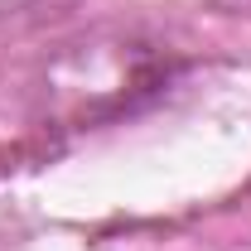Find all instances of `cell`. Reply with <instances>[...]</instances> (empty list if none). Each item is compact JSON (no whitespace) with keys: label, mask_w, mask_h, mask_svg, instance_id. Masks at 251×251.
<instances>
[{"label":"cell","mask_w":251,"mask_h":251,"mask_svg":"<svg viewBox=\"0 0 251 251\" xmlns=\"http://www.w3.org/2000/svg\"><path fill=\"white\" fill-rule=\"evenodd\" d=\"M222 10H232V15H251V0H218Z\"/></svg>","instance_id":"1"}]
</instances>
